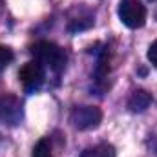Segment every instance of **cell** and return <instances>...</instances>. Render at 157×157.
<instances>
[{
    "mask_svg": "<svg viewBox=\"0 0 157 157\" xmlns=\"http://www.w3.org/2000/svg\"><path fill=\"white\" fill-rule=\"evenodd\" d=\"M31 55L35 57V60L40 62L44 68H49L55 73H60L66 68V62H68L66 51L60 46H57L53 42H48V40L37 42L31 48Z\"/></svg>",
    "mask_w": 157,
    "mask_h": 157,
    "instance_id": "obj_1",
    "label": "cell"
},
{
    "mask_svg": "<svg viewBox=\"0 0 157 157\" xmlns=\"http://www.w3.org/2000/svg\"><path fill=\"white\" fill-rule=\"evenodd\" d=\"M117 13L121 22L130 29L143 28L146 22V9L139 0H121Z\"/></svg>",
    "mask_w": 157,
    "mask_h": 157,
    "instance_id": "obj_2",
    "label": "cell"
},
{
    "mask_svg": "<svg viewBox=\"0 0 157 157\" xmlns=\"http://www.w3.org/2000/svg\"><path fill=\"white\" fill-rule=\"evenodd\" d=\"M44 77H46L44 66L40 62H37V60H29V62H26L18 70V80L22 82V86L28 91L39 90L40 86L44 84Z\"/></svg>",
    "mask_w": 157,
    "mask_h": 157,
    "instance_id": "obj_3",
    "label": "cell"
},
{
    "mask_svg": "<svg viewBox=\"0 0 157 157\" xmlns=\"http://www.w3.org/2000/svg\"><path fill=\"white\" fill-rule=\"evenodd\" d=\"M102 112L97 106H80L71 113V124L77 130H93L101 124Z\"/></svg>",
    "mask_w": 157,
    "mask_h": 157,
    "instance_id": "obj_4",
    "label": "cell"
},
{
    "mask_svg": "<svg viewBox=\"0 0 157 157\" xmlns=\"http://www.w3.org/2000/svg\"><path fill=\"white\" fill-rule=\"evenodd\" d=\"M0 119L9 122V124H17L20 119V102L15 97H2L0 99Z\"/></svg>",
    "mask_w": 157,
    "mask_h": 157,
    "instance_id": "obj_5",
    "label": "cell"
},
{
    "mask_svg": "<svg viewBox=\"0 0 157 157\" xmlns=\"http://www.w3.org/2000/svg\"><path fill=\"white\" fill-rule=\"evenodd\" d=\"M152 104V95L146 90H135L128 99V108L132 112H144Z\"/></svg>",
    "mask_w": 157,
    "mask_h": 157,
    "instance_id": "obj_6",
    "label": "cell"
},
{
    "mask_svg": "<svg viewBox=\"0 0 157 157\" xmlns=\"http://www.w3.org/2000/svg\"><path fill=\"white\" fill-rule=\"evenodd\" d=\"M80 157H115V148L112 144H106V143L95 144V146L86 148L80 154Z\"/></svg>",
    "mask_w": 157,
    "mask_h": 157,
    "instance_id": "obj_7",
    "label": "cell"
},
{
    "mask_svg": "<svg viewBox=\"0 0 157 157\" xmlns=\"http://www.w3.org/2000/svg\"><path fill=\"white\" fill-rule=\"evenodd\" d=\"M31 157H53L51 155V144L48 139H40L33 148V155Z\"/></svg>",
    "mask_w": 157,
    "mask_h": 157,
    "instance_id": "obj_8",
    "label": "cell"
},
{
    "mask_svg": "<svg viewBox=\"0 0 157 157\" xmlns=\"http://www.w3.org/2000/svg\"><path fill=\"white\" fill-rule=\"evenodd\" d=\"M13 59H15L13 51H11L9 48H6V46H0V71L6 70V68L13 62Z\"/></svg>",
    "mask_w": 157,
    "mask_h": 157,
    "instance_id": "obj_9",
    "label": "cell"
},
{
    "mask_svg": "<svg viewBox=\"0 0 157 157\" xmlns=\"http://www.w3.org/2000/svg\"><path fill=\"white\" fill-rule=\"evenodd\" d=\"M148 60H150V62L157 68V40L150 46V48H148Z\"/></svg>",
    "mask_w": 157,
    "mask_h": 157,
    "instance_id": "obj_10",
    "label": "cell"
},
{
    "mask_svg": "<svg viewBox=\"0 0 157 157\" xmlns=\"http://www.w3.org/2000/svg\"><path fill=\"white\" fill-rule=\"evenodd\" d=\"M152 2H155V0H152Z\"/></svg>",
    "mask_w": 157,
    "mask_h": 157,
    "instance_id": "obj_11",
    "label": "cell"
}]
</instances>
